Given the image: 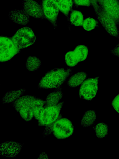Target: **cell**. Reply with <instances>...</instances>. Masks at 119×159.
I'll list each match as a JSON object with an SVG mask.
<instances>
[{"instance_id":"obj_1","label":"cell","mask_w":119,"mask_h":159,"mask_svg":"<svg viewBox=\"0 0 119 159\" xmlns=\"http://www.w3.org/2000/svg\"><path fill=\"white\" fill-rule=\"evenodd\" d=\"M71 68H55L47 72L38 84V89L57 88L66 81L72 73Z\"/></svg>"},{"instance_id":"obj_21","label":"cell","mask_w":119,"mask_h":159,"mask_svg":"<svg viewBox=\"0 0 119 159\" xmlns=\"http://www.w3.org/2000/svg\"><path fill=\"white\" fill-rule=\"evenodd\" d=\"M25 65L26 68L29 71H33L40 67L41 62L36 57L29 56L27 57Z\"/></svg>"},{"instance_id":"obj_26","label":"cell","mask_w":119,"mask_h":159,"mask_svg":"<svg viewBox=\"0 0 119 159\" xmlns=\"http://www.w3.org/2000/svg\"><path fill=\"white\" fill-rule=\"evenodd\" d=\"M112 107L116 111L119 113V94L117 95L112 101Z\"/></svg>"},{"instance_id":"obj_20","label":"cell","mask_w":119,"mask_h":159,"mask_svg":"<svg viewBox=\"0 0 119 159\" xmlns=\"http://www.w3.org/2000/svg\"><path fill=\"white\" fill-rule=\"evenodd\" d=\"M45 101L36 97L32 103V108L34 113V116L38 120L40 114L43 110L45 104Z\"/></svg>"},{"instance_id":"obj_3","label":"cell","mask_w":119,"mask_h":159,"mask_svg":"<svg viewBox=\"0 0 119 159\" xmlns=\"http://www.w3.org/2000/svg\"><path fill=\"white\" fill-rule=\"evenodd\" d=\"M11 38L20 50L32 45L36 40V36L34 32L28 27L20 28Z\"/></svg>"},{"instance_id":"obj_4","label":"cell","mask_w":119,"mask_h":159,"mask_svg":"<svg viewBox=\"0 0 119 159\" xmlns=\"http://www.w3.org/2000/svg\"><path fill=\"white\" fill-rule=\"evenodd\" d=\"M64 104V102H62L55 106L44 107L37 120L38 125L46 126L61 118L60 113Z\"/></svg>"},{"instance_id":"obj_24","label":"cell","mask_w":119,"mask_h":159,"mask_svg":"<svg viewBox=\"0 0 119 159\" xmlns=\"http://www.w3.org/2000/svg\"><path fill=\"white\" fill-rule=\"evenodd\" d=\"M98 22L95 19L88 17L83 21L82 25L83 29L87 31H91L98 26Z\"/></svg>"},{"instance_id":"obj_19","label":"cell","mask_w":119,"mask_h":159,"mask_svg":"<svg viewBox=\"0 0 119 159\" xmlns=\"http://www.w3.org/2000/svg\"><path fill=\"white\" fill-rule=\"evenodd\" d=\"M95 112L94 110H88L84 114L81 120V124L84 127L92 125L96 119Z\"/></svg>"},{"instance_id":"obj_8","label":"cell","mask_w":119,"mask_h":159,"mask_svg":"<svg viewBox=\"0 0 119 159\" xmlns=\"http://www.w3.org/2000/svg\"><path fill=\"white\" fill-rule=\"evenodd\" d=\"M99 77L89 78L81 84L79 90L80 98L86 100H91L96 96L98 90Z\"/></svg>"},{"instance_id":"obj_12","label":"cell","mask_w":119,"mask_h":159,"mask_svg":"<svg viewBox=\"0 0 119 159\" xmlns=\"http://www.w3.org/2000/svg\"><path fill=\"white\" fill-rule=\"evenodd\" d=\"M106 13L117 25H119V0H102Z\"/></svg>"},{"instance_id":"obj_18","label":"cell","mask_w":119,"mask_h":159,"mask_svg":"<svg viewBox=\"0 0 119 159\" xmlns=\"http://www.w3.org/2000/svg\"><path fill=\"white\" fill-rule=\"evenodd\" d=\"M55 0L59 10L65 15L67 20L69 21V14L73 7L72 0Z\"/></svg>"},{"instance_id":"obj_13","label":"cell","mask_w":119,"mask_h":159,"mask_svg":"<svg viewBox=\"0 0 119 159\" xmlns=\"http://www.w3.org/2000/svg\"><path fill=\"white\" fill-rule=\"evenodd\" d=\"M10 19L18 24L25 25L29 22L30 16L23 9L11 11L9 14Z\"/></svg>"},{"instance_id":"obj_14","label":"cell","mask_w":119,"mask_h":159,"mask_svg":"<svg viewBox=\"0 0 119 159\" xmlns=\"http://www.w3.org/2000/svg\"><path fill=\"white\" fill-rule=\"evenodd\" d=\"M36 97L31 95L21 96L18 99L12 102V106L18 112L22 108L29 107H32V103Z\"/></svg>"},{"instance_id":"obj_7","label":"cell","mask_w":119,"mask_h":159,"mask_svg":"<svg viewBox=\"0 0 119 159\" xmlns=\"http://www.w3.org/2000/svg\"><path fill=\"white\" fill-rule=\"evenodd\" d=\"M88 53V49L86 46L79 45L73 51H69L65 54V63L69 67L74 66L79 62L85 60Z\"/></svg>"},{"instance_id":"obj_17","label":"cell","mask_w":119,"mask_h":159,"mask_svg":"<svg viewBox=\"0 0 119 159\" xmlns=\"http://www.w3.org/2000/svg\"><path fill=\"white\" fill-rule=\"evenodd\" d=\"M25 89L22 88L18 90H11L7 92L3 96L2 102L3 103L13 102L22 96L25 92Z\"/></svg>"},{"instance_id":"obj_6","label":"cell","mask_w":119,"mask_h":159,"mask_svg":"<svg viewBox=\"0 0 119 159\" xmlns=\"http://www.w3.org/2000/svg\"><path fill=\"white\" fill-rule=\"evenodd\" d=\"M11 37L1 36L0 61L3 62L12 58L20 51Z\"/></svg>"},{"instance_id":"obj_5","label":"cell","mask_w":119,"mask_h":159,"mask_svg":"<svg viewBox=\"0 0 119 159\" xmlns=\"http://www.w3.org/2000/svg\"><path fill=\"white\" fill-rule=\"evenodd\" d=\"M51 125L53 135L58 139L68 138L71 136L73 132V124L67 118H60Z\"/></svg>"},{"instance_id":"obj_10","label":"cell","mask_w":119,"mask_h":159,"mask_svg":"<svg viewBox=\"0 0 119 159\" xmlns=\"http://www.w3.org/2000/svg\"><path fill=\"white\" fill-rule=\"evenodd\" d=\"M23 144L10 141L4 142L0 145V154L7 157H15L20 151Z\"/></svg>"},{"instance_id":"obj_9","label":"cell","mask_w":119,"mask_h":159,"mask_svg":"<svg viewBox=\"0 0 119 159\" xmlns=\"http://www.w3.org/2000/svg\"><path fill=\"white\" fill-rule=\"evenodd\" d=\"M45 19L48 20L55 29L59 9L55 0H42L41 3Z\"/></svg>"},{"instance_id":"obj_23","label":"cell","mask_w":119,"mask_h":159,"mask_svg":"<svg viewBox=\"0 0 119 159\" xmlns=\"http://www.w3.org/2000/svg\"><path fill=\"white\" fill-rule=\"evenodd\" d=\"M97 137L101 139L106 137L108 133V126L104 123L97 124L94 127Z\"/></svg>"},{"instance_id":"obj_16","label":"cell","mask_w":119,"mask_h":159,"mask_svg":"<svg viewBox=\"0 0 119 159\" xmlns=\"http://www.w3.org/2000/svg\"><path fill=\"white\" fill-rule=\"evenodd\" d=\"M87 76V74L84 72H77L70 77L67 82V85L71 88L76 87L82 84Z\"/></svg>"},{"instance_id":"obj_2","label":"cell","mask_w":119,"mask_h":159,"mask_svg":"<svg viewBox=\"0 0 119 159\" xmlns=\"http://www.w3.org/2000/svg\"><path fill=\"white\" fill-rule=\"evenodd\" d=\"M90 2L97 19L106 31L111 35L119 38L117 25L105 11L102 0H90Z\"/></svg>"},{"instance_id":"obj_29","label":"cell","mask_w":119,"mask_h":159,"mask_svg":"<svg viewBox=\"0 0 119 159\" xmlns=\"http://www.w3.org/2000/svg\"><path fill=\"white\" fill-rule=\"evenodd\" d=\"M23 0L24 1H32V0L35 1V0Z\"/></svg>"},{"instance_id":"obj_28","label":"cell","mask_w":119,"mask_h":159,"mask_svg":"<svg viewBox=\"0 0 119 159\" xmlns=\"http://www.w3.org/2000/svg\"><path fill=\"white\" fill-rule=\"evenodd\" d=\"M38 159H49L46 154L45 152H43L39 155Z\"/></svg>"},{"instance_id":"obj_11","label":"cell","mask_w":119,"mask_h":159,"mask_svg":"<svg viewBox=\"0 0 119 159\" xmlns=\"http://www.w3.org/2000/svg\"><path fill=\"white\" fill-rule=\"evenodd\" d=\"M23 9L30 16L37 19L45 18L41 5L34 0L25 1Z\"/></svg>"},{"instance_id":"obj_25","label":"cell","mask_w":119,"mask_h":159,"mask_svg":"<svg viewBox=\"0 0 119 159\" xmlns=\"http://www.w3.org/2000/svg\"><path fill=\"white\" fill-rule=\"evenodd\" d=\"M75 6H90L91 5L90 0H73Z\"/></svg>"},{"instance_id":"obj_15","label":"cell","mask_w":119,"mask_h":159,"mask_svg":"<svg viewBox=\"0 0 119 159\" xmlns=\"http://www.w3.org/2000/svg\"><path fill=\"white\" fill-rule=\"evenodd\" d=\"M63 96L62 88L60 86L56 88L55 91L47 96L45 101V103L44 107L57 105L60 102H59L62 98Z\"/></svg>"},{"instance_id":"obj_22","label":"cell","mask_w":119,"mask_h":159,"mask_svg":"<svg viewBox=\"0 0 119 159\" xmlns=\"http://www.w3.org/2000/svg\"><path fill=\"white\" fill-rule=\"evenodd\" d=\"M83 21V16L81 12L75 10L71 11L69 18L71 24L75 26H81Z\"/></svg>"},{"instance_id":"obj_27","label":"cell","mask_w":119,"mask_h":159,"mask_svg":"<svg viewBox=\"0 0 119 159\" xmlns=\"http://www.w3.org/2000/svg\"><path fill=\"white\" fill-rule=\"evenodd\" d=\"M110 53L119 57V43L110 52Z\"/></svg>"}]
</instances>
